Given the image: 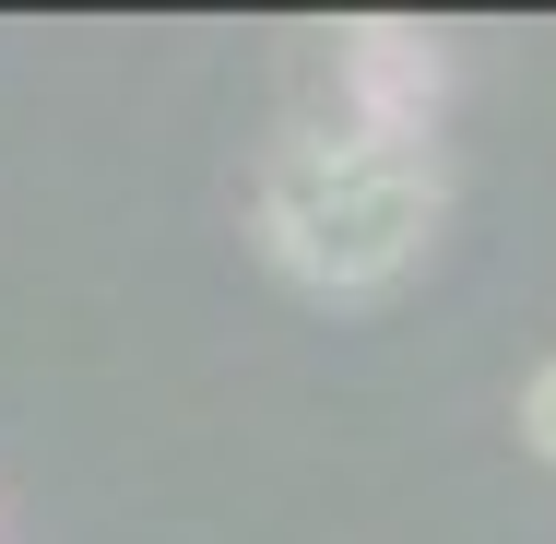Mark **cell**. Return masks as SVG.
<instances>
[{
  "instance_id": "cell-3",
  "label": "cell",
  "mask_w": 556,
  "mask_h": 544,
  "mask_svg": "<svg viewBox=\"0 0 556 544\" xmlns=\"http://www.w3.org/2000/svg\"><path fill=\"white\" fill-rule=\"evenodd\" d=\"M521 438H533V450L556 461V355L533 367V391H521Z\"/></svg>"
},
{
  "instance_id": "cell-2",
  "label": "cell",
  "mask_w": 556,
  "mask_h": 544,
  "mask_svg": "<svg viewBox=\"0 0 556 544\" xmlns=\"http://www.w3.org/2000/svg\"><path fill=\"white\" fill-rule=\"evenodd\" d=\"M439 36H415V24H355L343 36V96H355V130H403V142H427V118H439Z\"/></svg>"
},
{
  "instance_id": "cell-1",
  "label": "cell",
  "mask_w": 556,
  "mask_h": 544,
  "mask_svg": "<svg viewBox=\"0 0 556 544\" xmlns=\"http://www.w3.org/2000/svg\"><path fill=\"white\" fill-rule=\"evenodd\" d=\"M439 142H403V130H308L273 154L261 178V249L273 273H296L308 296H379L427 261L439 237Z\"/></svg>"
}]
</instances>
